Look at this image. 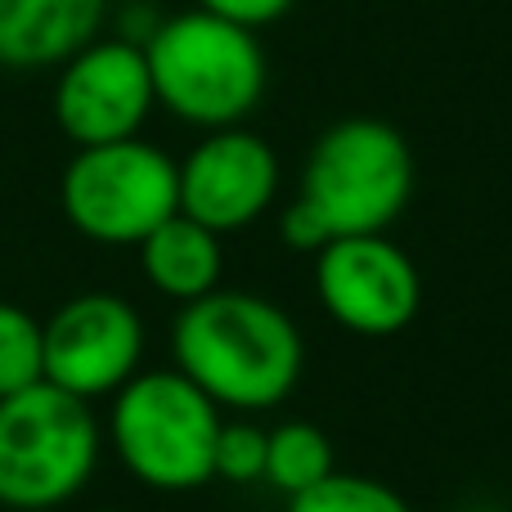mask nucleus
Instances as JSON below:
<instances>
[{
    "label": "nucleus",
    "mask_w": 512,
    "mask_h": 512,
    "mask_svg": "<svg viewBox=\"0 0 512 512\" xmlns=\"http://www.w3.org/2000/svg\"><path fill=\"white\" fill-rule=\"evenodd\" d=\"M176 369L221 409H274L301 382L306 346L274 301L239 288H216L171 324Z\"/></svg>",
    "instance_id": "f257e3e1"
},
{
    "label": "nucleus",
    "mask_w": 512,
    "mask_h": 512,
    "mask_svg": "<svg viewBox=\"0 0 512 512\" xmlns=\"http://www.w3.org/2000/svg\"><path fill=\"white\" fill-rule=\"evenodd\" d=\"M144 59L158 104L198 131L239 126L265 95V50L256 32L212 9L162 18Z\"/></svg>",
    "instance_id": "f03ea898"
},
{
    "label": "nucleus",
    "mask_w": 512,
    "mask_h": 512,
    "mask_svg": "<svg viewBox=\"0 0 512 512\" xmlns=\"http://www.w3.org/2000/svg\"><path fill=\"white\" fill-rule=\"evenodd\" d=\"M221 405L180 369L135 373L113 396L108 441L140 486L185 495L216 481Z\"/></svg>",
    "instance_id": "7ed1b4c3"
},
{
    "label": "nucleus",
    "mask_w": 512,
    "mask_h": 512,
    "mask_svg": "<svg viewBox=\"0 0 512 512\" xmlns=\"http://www.w3.org/2000/svg\"><path fill=\"white\" fill-rule=\"evenodd\" d=\"M414 194V153L396 126L378 117H346L315 140L301 171L297 203L324 225L328 243L382 234Z\"/></svg>",
    "instance_id": "20e7f679"
},
{
    "label": "nucleus",
    "mask_w": 512,
    "mask_h": 512,
    "mask_svg": "<svg viewBox=\"0 0 512 512\" xmlns=\"http://www.w3.org/2000/svg\"><path fill=\"white\" fill-rule=\"evenodd\" d=\"M99 463L90 400L54 382L0 400V508L45 512L77 499Z\"/></svg>",
    "instance_id": "39448f33"
},
{
    "label": "nucleus",
    "mask_w": 512,
    "mask_h": 512,
    "mask_svg": "<svg viewBox=\"0 0 512 512\" xmlns=\"http://www.w3.org/2000/svg\"><path fill=\"white\" fill-rule=\"evenodd\" d=\"M59 207L81 239L104 248H140L180 212V162L140 135L90 144L63 167Z\"/></svg>",
    "instance_id": "423d86ee"
},
{
    "label": "nucleus",
    "mask_w": 512,
    "mask_h": 512,
    "mask_svg": "<svg viewBox=\"0 0 512 512\" xmlns=\"http://www.w3.org/2000/svg\"><path fill=\"white\" fill-rule=\"evenodd\" d=\"M54 122L77 149L135 140L158 108L144 45L95 36L54 77Z\"/></svg>",
    "instance_id": "0eeeda50"
},
{
    "label": "nucleus",
    "mask_w": 512,
    "mask_h": 512,
    "mask_svg": "<svg viewBox=\"0 0 512 512\" xmlns=\"http://www.w3.org/2000/svg\"><path fill=\"white\" fill-rule=\"evenodd\" d=\"M315 292L328 319L360 337H391L414 324L423 279L387 234H351L315 252Z\"/></svg>",
    "instance_id": "6e6552de"
},
{
    "label": "nucleus",
    "mask_w": 512,
    "mask_h": 512,
    "mask_svg": "<svg viewBox=\"0 0 512 512\" xmlns=\"http://www.w3.org/2000/svg\"><path fill=\"white\" fill-rule=\"evenodd\" d=\"M140 360L144 319L117 292H81L45 319V382L68 396H117Z\"/></svg>",
    "instance_id": "1a4fd4ad"
},
{
    "label": "nucleus",
    "mask_w": 512,
    "mask_h": 512,
    "mask_svg": "<svg viewBox=\"0 0 512 512\" xmlns=\"http://www.w3.org/2000/svg\"><path fill=\"white\" fill-rule=\"evenodd\" d=\"M279 194V158L243 126L207 131L180 162V212L212 234H239L261 221Z\"/></svg>",
    "instance_id": "9d476101"
},
{
    "label": "nucleus",
    "mask_w": 512,
    "mask_h": 512,
    "mask_svg": "<svg viewBox=\"0 0 512 512\" xmlns=\"http://www.w3.org/2000/svg\"><path fill=\"white\" fill-rule=\"evenodd\" d=\"M108 0H0V68H63L104 32Z\"/></svg>",
    "instance_id": "9b49d317"
},
{
    "label": "nucleus",
    "mask_w": 512,
    "mask_h": 512,
    "mask_svg": "<svg viewBox=\"0 0 512 512\" xmlns=\"http://www.w3.org/2000/svg\"><path fill=\"white\" fill-rule=\"evenodd\" d=\"M140 265H144V279L162 297L185 306V301H198L221 288V270H225L221 234H212L207 225L176 212L140 243Z\"/></svg>",
    "instance_id": "f8f14e48"
},
{
    "label": "nucleus",
    "mask_w": 512,
    "mask_h": 512,
    "mask_svg": "<svg viewBox=\"0 0 512 512\" xmlns=\"http://www.w3.org/2000/svg\"><path fill=\"white\" fill-rule=\"evenodd\" d=\"M337 472L333 441L319 432L315 423H283L270 432V450H265V481L279 495H306L310 486L328 481Z\"/></svg>",
    "instance_id": "ddd939ff"
},
{
    "label": "nucleus",
    "mask_w": 512,
    "mask_h": 512,
    "mask_svg": "<svg viewBox=\"0 0 512 512\" xmlns=\"http://www.w3.org/2000/svg\"><path fill=\"white\" fill-rule=\"evenodd\" d=\"M45 382V324L32 310L0 301V400Z\"/></svg>",
    "instance_id": "4468645a"
},
{
    "label": "nucleus",
    "mask_w": 512,
    "mask_h": 512,
    "mask_svg": "<svg viewBox=\"0 0 512 512\" xmlns=\"http://www.w3.org/2000/svg\"><path fill=\"white\" fill-rule=\"evenodd\" d=\"M288 512H414L400 490L387 481L355 477V472H333L328 481L310 486L306 495H292Z\"/></svg>",
    "instance_id": "2eb2a0df"
},
{
    "label": "nucleus",
    "mask_w": 512,
    "mask_h": 512,
    "mask_svg": "<svg viewBox=\"0 0 512 512\" xmlns=\"http://www.w3.org/2000/svg\"><path fill=\"white\" fill-rule=\"evenodd\" d=\"M265 450H270V432H261L256 423H221V436H216V477L234 481V486L265 481Z\"/></svg>",
    "instance_id": "dca6fc26"
},
{
    "label": "nucleus",
    "mask_w": 512,
    "mask_h": 512,
    "mask_svg": "<svg viewBox=\"0 0 512 512\" xmlns=\"http://www.w3.org/2000/svg\"><path fill=\"white\" fill-rule=\"evenodd\" d=\"M297 0H198V9H212V14L230 18L239 27H265V23H279Z\"/></svg>",
    "instance_id": "f3484780"
},
{
    "label": "nucleus",
    "mask_w": 512,
    "mask_h": 512,
    "mask_svg": "<svg viewBox=\"0 0 512 512\" xmlns=\"http://www.w3.org/2000/svg\"><path fill=\"white\" fill-rule=\"evenodd\" d=\"M104 512H113V508H104Z\"/></svg>",
    "instance_id": "a211bd4d"
}]
</instances>
